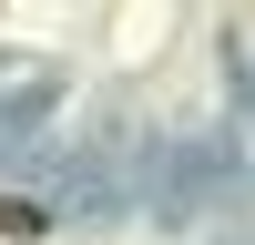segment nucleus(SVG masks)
I'll list each match as a JSON object with an SVG mask.
<instances>
[{"label":"nucleus","mask_w":255,"mask_h":245,"mask_svg":"<svg viewBox=\"0 0 255 245\" xmlns=\"http://www.w3.org/2000/svg\"><path fill=\"white\" fill-rule=\"evenodd\" d=\"M41 225H51V215H41L31 194H0V235H41Z\"/></svg>","instance_id":"obj_1"}]
</instances>
